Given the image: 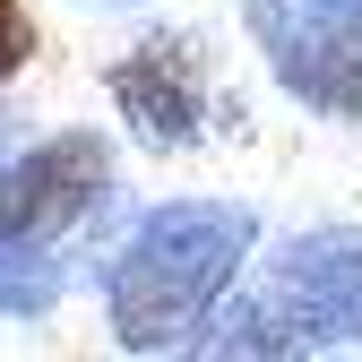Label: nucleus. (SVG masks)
Wrapping results in <instances>:
<instances>
[{
  "label": "nucleus",
  "mask_w": 362,
  "mask_h": 362,
  "mask_svg": "<svg viewBox=\"0 0 362 362\" xmlns=\"http://www.w3.org/2000/svg\"><path fill=\"white\" fill-rule=\"evenodd\" d=\"M26 61H35V18H26V0H0V78Z\"/></svg>",
  "instance_id": "f257e3e1"
}]
</instances>
